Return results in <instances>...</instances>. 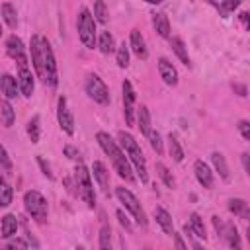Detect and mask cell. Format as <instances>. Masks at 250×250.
I'll list each match as a JSON object with an SVG mask.
<instances>
[{
    "instance_id": "5bb4252c",
    "label": "cell",
    "mask_w": 250,
    "mask_h": 250,
    "mask_svg": "<svg viewBox=\"0 0 250 250\" xmlns=\"http://www.w3.org/2000/svg\"><path fill=\"white\" fill-rule=\"evenodd\" d=\"M158 74H160V78L164 80L166 86H176V84H178V70H176V66H174L168 59H164V57L158 59Z\"/></svg>"
},
{
    "instance_id": "f1b7e54d",
    "label": "cell",
    "mask_w": 250,
    "mask_h": 250,
    "mask_svg": "<svg viewBox=\"0 0 250 250\" xmlns=\"http://www.w3.org/2000/svg\"><path fill=\"white\" fill-rule=\"evenodd\" d=\"M2 20H4V23L10 29H16V25H18V14H16V8L10 2H4L2 4Z\"/></svg>"
},
{
    "instance_id": "277c9868",
    "label": "cell",
    "mask_w": 250,
    "mask_h": 250,
    "mask_svg": "<svg viewBox=\"0 0 250 250\" xmlns=\"http://www.w3.org/2000/svg\"><path fill=\"white\" fill-rule=\"evenodd\" d=\"M23 207H25L27 215H29L35 223H39V225L47 223L49 207H47V199L43 197V193H39L37 189L25 191V193H23Z\"/></svg>"
},
{
    "instance_id": "d4e9b609",
    "label": "cell",
    "mask_w": 250,
    "mask_h": 250,
    "mask_svg": "<svg viewBox=\"0 0 250 250\" xmlns=\"http://www.w3.org/2000/svg\"><path fill=\"white\" fill-rule=\"evenodd\" d=\"M229 209H230L234 215H238L240 219L250 221V207H248V203H246L244 199H238V197L229 199Z\"/></svg>"
},
{
    "instance_id": "ba28073f",
    "label": "cell",
    "mask_w": 250,
    "mask_h": 250,
    "mask_svg": "<svg viewBox=\"0 0 250 250\" xmlns=\"http://www.w3.org/2000/svg\"><path fill=\"white\" fill-rule=\"evenodd\" d=\"M43 68H45V76L43 82L49 88H57L59 84V70H57V61H55V53L51 43L43 37Z\"/></svg>"
},
{
    "instance_id": "f907efd6",
    "label": "cell",
    "mask_w": 250,
    "mask_h": 250,
    "mask_svg": "<svg viewBox=\"0 0 250 250\" xmlns=\"http://www.w3.org/2000/svg\"><path fill=\"white\" fill-rule=\"evenodd\" d=\"M145 2H148V4H162V0H145Z\"/></svg>"
},
{
    "instance_id": "8fae6325",
    "label": "cell",
    "mask_w": 250,
    "mask_h": 250,
    "mask_svg": "<svg viewBox=\"0 0 250 250\" xmlns=\"http://www.w3.org/2000/svg\"><path fill=\"white\" fill-rule=\"evenodd\" d=\"M4 47H6V53H8L18 64H27L25 47H23V41H21L18 35H8L6 41H4Z\"/></svg>"
},
{
    "instance_id": "681fc988",
    "label": "cell",
    "mask_w": 250,
    "mask_h": 250,
    "mask_svg": "<svg viewBox=\"0 0 250 250\" xmlns=\"http://www.w3.org/2000/svg\"><path fill=\"white\" fill-rule=\"evenodd\" d=\"M240 18H242V20L246 21V27H248V31H250V14H242Z\"/></svg>"
},
{
    "instance_id": "ee69618b",
    "label": "cell",
    "mask_w": 250,
    "mask_h": 250,
    "mask_svg": "<svg viewBox=\"0 0 250 250\" xmlns=\"http://www.w3.org/2000/svg\"><path fill=\"white\" fill-rule=\"evenodd\" d=\"M37 164L41 166L43 174H45L49 180H53V178H55V176H53V172H51V166H49V162H45V160H43V156H37Z\"/></svg>"
},
{
    "instance_id": "e575fe53",
    "label": "cell",
    "mask_w": 250,
    "mask_h": 250,
    "mask_svg": "<svg viewBox=\"0 0 250 250\" xmlns=\"http://www.w3.org/2000/svg\"><path fill=\"white\" fill-rule=\"evenodd\" d=\"M39 121H41L39 115H33L27 121V135H29L31 143H39Z\"/></svg>"
},
{
    "instance_id": "f35d334b",
    "label": "cell",
    "mask_w": 250,
    "mask_h": 250,
    "mask_svg": "<svg viewBox=\"0 0 250 250\" xmlns=\"http://www.w3.org/2000/svg\"><path fill=\"white\" fill-rule=\"evenodd\" d=\"M148 141H150V146H152V150H154L156 154H162V152H164V146H162V137H160V133H158L156 129H152V131H150Z\"/></svg>"
},
{
    "instance_id": "836d02e7",
    "label": "cell",
    "mask_w": 250,
    "mask_h": 250,
    "mask_svg": "<svg viewBox=\"0 0 250 250\" xmlns=\"http://www.w3.org/2000/svg\"><path fill=\"white\" fill-rule=\"evenodd\" d=\"M115 61H117V66L119 68H127L129 66V45L121 43L115 51Z\"/></svg>"
},
{
    "instance_id": "8d00e7d4",
    "label": "cell",
    "mask_w": 250,
    "mask_h": 250,
    "mask_svg": "<svg viewBox=\"0 0 250 250\" xmlns=\"http://www.w3.org/2000/svg\"><path fill=\"white\" fill-rule=\"evenodd\" d=\"M94 18L100 23H107V8L104 0H96L94 2Z\"/></svg>"
},
{
    "instance_id": "4316f807",
    "label": "cell",
    "mask_w": 250,
    "mask_h": 250,
    "mask_svg": "<svg viewBox=\"0 0 250 250\" xmlns=\"http://www.w3.org/2000/svg\"><path fill=\"white\" fill-rule=\"evenodd\" d=\"M168 152H170V158L174 162H182L184 160V148H182V145H180V141H178V137L174 133L168 135Z\"/></svg>"
},
{
    "instance_id": "d6986e66",
    "label": "cell",
    "mask_w": 250,
    "mask_h": 250,
    "mask_svg": "<svg viewBox=\"0 0 250 250\" xmlns=\"http://www.w3.org/2000/svg\"><path fill=\"white\" fill-rule=\"evenodd\" d=\"M154 219H156V223L160 225V229L168 236H174V221H172V215L164 207H156L154 209Z\"/></svg>"
},
{
    "instance_id": "ffe728a7",
    "label": "cell",
    "mask_w": 250,
    "mask_h": 250,
    "mask_svg": "<svg viewBox=\"0 0 250 250\" xmlns=\"http://www.w3.org/2000/svg\"><path fill=\"white\" fill-rule=\"evenodd\" d=\"M16 232H18V219H16V215L6 213V215L2 217V221H0V236H2L4 240H8V238H12Z\"/></svg>"
},
{
    "instance_id": "f6af8a7d",
    "label": "cell",
    "mask_w": 250,
    "mask_h": 250,
    "mask_svg": "<svg viewBox=\"0 0 250 250\" xmlns=\"http://www.w3.org/2000/svg\"><path fill=\"white\" fill-rule=\"evenodd\" d=\"M115 215H117V219H119V225H121V227H125L127 230H131V221L127 219V215H125L121 209H117V211H115Z\"/></svg>"
},
{
    "instance_id": "cb8c5ba5",
    "label": "cell",
    "mask_w": 250,
    "mask_h": 250,
    "mask_svg": "<svg viewBox=\"0 0 250 250\" xmlns=\"http://www.w3.org/2000/svg\"><path fill=\"white\" fill-rule=\"evenodd\" d=\"M223 238H225V242L230 246V248H240L242 244H240V236H238V230H236V227L232 225V223H227L225 225V229H223V234H221Z\"/></svg>"
},
{
    "instance_id": "7bdbcfd3",
    "label": "cell",
    "mask_w": 250,
    "mask_h": 250,
    "mask_svg": "<svg viewBox=\"0 0 250 250\" xmlns=\"http://www.w3.org/2000/svg\"><path fill=\"white\" fill-rule=\"evenodd\" d=\"M236 127H238V133H240V135H242L246 141H250V121H244V119H240Z\"/></svg>"
},
{
    "instance_id": "4dcf8cb0",
    "label": "cell",
    "mask_w": 250,
    "mask_h": 250,
    "mask_svg": "<svg viewBox=\"0 0 250 250\" xmlns=\"http://www.w3.org/2000/svg\"><path fill=\"white\" fill-rule=\"evenodd\" d=\"M12 197H14V189L6 182V176H2V180H0V207H8L12 203Z\"/></svg>"
},
{
    "instance_id": "6da1fadb",
    "label": "cell",
    "mask_w": 250,
    "mask_h": 250,
    "mask_svg": "<svg viewBox=\"0 0 250 250\" xmlns=\"http://www.w3.org/2000/svg\"><path fill=\"white\" fill-rule=\"evenodd\" d=\"M96 141H98V145L102 146V150L109 156L111 166L115 168V172L119 174V178H123L125 182H133L135 176H133V170H131V160H129V156L119 148V145L109 137V133L98 131V133H96Z\"/></svg>"
},
{
    "instance_id": "b9f144b4",
    "label": "cell",
    "mask_w": 250,
    "mask_h": 250,
    "mask_svg": "<svg viewBox=\"0 0 250 250\" xmlns=\"http://www.w3.org/2000/svg\"><path fill=\"white\" fill-rule=\"evenodd\" d=\"M62 152H64V156L70 158V160H80V152H78V148H74L72 145H64Z\"/></svg>"
},
{
    "instance_id": "8992f818",
    "label": "cell",
    "mask_w": 250,
    "mask_h": 250,
    "mask_svg": "<svg viewBox=\"0 0 250 250\" xmlns=\"http://www.w3.org/2000/svg\"><path fill=\"white\" fill-rule=\"evenodd\" d=\"M115 195H117V199L123 203V207L131 213V217L135 219V223L141 225V227H146L148 221H146V215H145V211H143L139 199H137L127 188H115Z\"/></svg>"
},
{
    "instance_id": "7402d4cb",
    "label": "cell",
    "mask_w": 250,
    "mask_h": 250,
    "mask_svg": "<svg viewBox=\"0 0 250 250\" xmlns=\"http://www.w3.org/2000/svg\"><path fill=\"white\" fill-rule=\"evenodd\" d=\"M170 47H172V51L176 53V57H178L186 66H191V59H189V55H188V47L184 45V41H182L180 37H170Z\"/></svg>"
},
{
    "instance_id": "603a6c76",
    "label": "cell",
    "mask_w": 250,
    "mask_h": 250,
    "mask_svg": "<svg viewBox=\"0 0 250 250\" xmlns=\"http://www.w3.org/2000/svg\"><path fill=\"white\" fill-rule=\"evenodd\" d=\"M137 127L141 129V133L148 139V135H150V131H152V125H150V113H148V107L146 105H141L139 107V111H137Z\"/></svg>"
},
{
    "instance_id": "83f0119b",
    "label": "cell",
    "mask_w": 250,
    "mask_h": 250,
    "mask_svg": "<svg viewBox=\"0 0 250 250\" xmlns=\"http://www.w3.org/2000/svg\"><path fill=\"white\" fill-rule=\"evenodd\" d=\"M98 49H100L104 55H109V53L117 51V49H115V39H113V35H111L109 31H102V33H100Z\"/></svg>"
},
{
    "instance_id": "7dc6e473",
    "label": "cell",
    "mask_w": 250,
    "mask_h": 250,
    "mask_svg": "<svg viewBox=\"0 0 250 250\" xmlns=\"http://www.w3.org/2000/svg\"><path fill=\"white\" fill-rule=\"evenodd\" d=\"M232 90H234L238 96H242V98L248 94V90H246V86H244V84H232Z\"/></svg>"
},
{
    "instance_id": "30bf717a",
    "label": "cell",
    "mask_w": 250,
    "mask_h": 250,
    "mask_svg": "<svg viewBox=\"0 0 250 250\" xmlns=\"http://www.w3.org/2000/svg\"><path fill=\"white\" fill-rule=\"evenodd\" d=\"M57 119H59V125L61 129L66 133V135H74V117L68 109V102L64 96L59 98L57 102Z\"/></svg>"
},
{
    "instance_id": "1f68e13d",
    "label": "cell",
    "mask_w": 250,
    "mask_h": 250,
    "mask_svg": "<svg viewBox=\"0 0 250 250\" xmlns=\"http://www.w3.org/2000/svg\"><path fill=\"white\" fill-rule=\"evenodd\" d=\"M189 225H191V229H193V232H195V236H197V238H203V240L207 238L203 219H201L197 213H191V215H189Z\"/></svg>"
},
{
    "instance_id": "9a60e30c",
    "label": "cell",
    "mask_w": 250,
    "mask_h": 250,
    "mask_svg": "<svg viewBox=\"0 0 250 250\" xmlns=\"http://www.w3.org/2000/svg\"><path fill=\"white\" fill-rule=\"evenodd\" d=\"M193 170H195V178H197V182H199L205 189H211L213 184H215V178H213L211 168H209L203 160H195V162H193Z\"/></svg>"
},
{
    "instance_id": "bcb514c9",
    "label": "cell",
    "mask_w": 250,
    "mask_h": 250,
    "mask_svg": "<svg viewBox=\"0 0 250 250\" xmlns=\"http://www.w3.org/2000/svg\"><path fill=\"white\" fill-rule=\"evenodd\" d=\"M240 160H242V166H244L246 174L250 176V154H248V152H244V154L240 156Z\"/></svg>"
},
{
    "instance_id": "e0dca14e",
    "label": "cell",
    "mask_w": 250,
    "mask_h": 250,
    "mask_svg": "<svg viewBox=\"0 0 250 250\" xmlns=\"http://www.w3.org/2000/svg\"><path fill=\"white\" fill-rule=\"evenodd\" d=\"M0 86H2V94H4V98H8V100H14V98H18V96L21 94V90H20V82H18L12 74H2Z\"/></svg>"
},
{
    "instance_id": "4fadbf2b",
    "label": "cell",
    "mask_w": 250,
    "mask_h": 250,
    "mask_svg": "<svg viewBox=\"0 0 250 250\" xmlns=\"http://www.w3.org/2000/svg\"><path fill=\"white\" fill-rule=\"evenodd\" d=\"M18 82H20L21 96L31 98L33 96V90H35V80H33L31 68L27 64H18Z\"/></svg>"
},
{
    "instance_id": "52a82bcc",
    "label": "cell",
    "mask_w": 250,
    "mask_h": 250,
    "mask_svg": "<svg viewBox=\"0 0 250 250\" xmlns=\"http://www.w3.org/2000/svg\"><path fill=\"white\" fill-rule=\"evenodd\" d=\"M84 90L86 94L100 105H107L109 104V90L105 86V82L98 76V74H88L84 80Z\"/></svg>"
},
{
    "instance_id": "7c38bea8",
    "label": "cell",
    "mask_w": 250,
    "mask_h": 250,
    "mask_svg": "<svg viewBox=\"0 0 250 250\" xmlns=\"http://www.w3.org/2000/svg\"><path fill=\"white\" fill-rule=\"evenodd\" d=\"M29 47H31L29 51H31V64L35 68V74L43 80V76H45V68H43V37L41 35H33Z\"/></svg>"
},
{
    "instance_id": "74e56055",
    "label": "cell",
    "mask_w": 250,
    "mask_h": 250,
    "mask_svg": "<svg viewBox=\"0 0 250 250\" xmlns=\"http://www.w3.org/2000/svg\"><path fill=\"white\" fill-rule=\"evenodd\" d=\"M240 2H242V0H223V2L219 4V12H221V16H223V18H229V14L234 12V10L240 6Z\"/></svg>"
},
{
    "instance_id": "d6a6232c",
    "label": "cell",
    "mask_w": 250,
    "mask_h": 250,
    "mask_svg": "<svg viewBox=\"0 0 250 250\" xmlns=\"http://www.w3.org/2000/svg\"><path fill=\"white\" fill-rule=\"evenodd\" d=\"M156 174L160 176V180L164 182V186H166V188H174V186H176V180H174L172 172H170L162 162H156Z\"/></svg>"
},
{
    "instance_id": "9c48e42d",
    "label": "cell",
    "mask_w": 250,
    "mask_h": 250,
    "mask_svg": "<svg viewBox=\"0 0 250 250\" xmlns=\"http://www.w3.org/2000/svg\"><path fill=\"white\" fill-rule=\"evenodd\" d=\"M123 90V115L127 125H135V90L129 80H123L121 84Z\"/></svg>"
},
{
    "instance_id": "f546056e",
    "label": "cell",
    "mask_w": 250,
    "mask_h": 250,
    "mask_svg": "<svg viewBox=\"0 0 250 250\" xmlns=\"http://www.w3.org/2000/svg\"><path fill=\"white\" fill-rule=\"evenodd\" d=\"M211 162H213L215 170L219 172L221 180L229 182V166H227V160H225V156H223L221 152H213V154H211Z\"/></svg>"
},
{
    "instance_id": "60d3db41",
    "label": "cell",
    "mask_w": 250,
    "mask_h": 250,
    "mask_svg": "<svg viewBox=\"0 0 250 250\" xmlns=\"http://www.w3.org/2000/svg\"><path fill=\"white\" fill-rule=\"evenodd\" d=\"M27 246H29V240H23V238H14V240H8V242H6V250L27 248Z\"/></svg>"
},
{
    "instance_id": "2e32d148",
    "label": "cell",
    "mask_w": 250,
    "mask_h": 250,
    "mask_svg": "<svg viewBox=\"0 0 250 250\" xmlns=\"http://www.w3.org/2000/svg\"><path fill=\"white\" fill-rule=\"evenodd\" d=\"M129 47H131V51H133L139 59H143V61H145V59L148 57L145 37L141 35V31H139V29H131V33H129Z\"/></svg>"
},
{
    "instance_id": "d590c367",
    "label": "cell",
    "mask_w": 250,
    "mask_h": 250,
    "mask_svg": "<svg viewBox=\"0 0 250 250\" xmlns=\"http://www.w3.org/2000/svg\"><path fill=\"white\" fill-rule=\"evenodd\" d=\"M98 246H100L102 250L111 248V229H109V225H102V229H100V240H98Z\"/></svg>"
},
{
    "instance_id": "3957f363",
    "label": "cell",
    "mask_w": 250,
    "mask_h": 250,
    "mask_svg": "<svg viewBox=\"0 0 250 250\" xmlns=\"http://www.w3.org/2000/svg\"><path fill=\"white\" fill-rule=\"evenodd\" d=\"M74 188H76V193L78 197L90 207L94 209L96 207V193H94V184H92V178H90V172L84 164H78L74 168Z\"/></svg>"
},
{
    "instance_id": "5b68a950",
    "label": "cell",
    "mask_w": 250,
    "mask_h": 250,
    "mask_svg": "<svg viewBox=\"0 0 250 250\" xmlns=\"http://www.w3.org/2000/svg\"><path fill=\"white\" fill-rule=\"evenodd\" d=\"M76 27H78V37L82 45L88 49H94L96 47V18L88 8H80Z\"/></svg>"
},
{
    "instance_id": "7a4b0ae2",
    "label": "cell",
    "mask_w": 250,
    "mask_h": 250,
    "mask_svg": "<svg viewBox=\"0 0 250 250\" xmlns=\"http://www.w3.org/2000/svg\"><path fill=\"white\" fill-rule=\"evenodd\" d=\"M117 137H119V143H121V146H123L125 154L129 156L131 164L135 166V170H137V174H139V180H141L143 184H146V182H148L146 160H145V154H143V150H141L139 143L135 141V137H133L131 133H125V131H119V135H117Z\"/></svg>"
},
{
    "instance_id": "c3c4849f",
    "label": "cell",
    "mask_w": 250,
    "mask_h": 250,
    "mask_svg": "<svg viewBox=\"0 0 250 250\" xmlns=\"http://www.w3.org/2000/svg\"><path fill=\"white\" fill-rule=\"evenodd\" d=\"M174 242H176V248H180V250H186L188 248V244L182 240V234H176L174 232Z\"/></svg>"
},
{
    "instance_id": "ab89813d",
    "label": "cell",
    "mask_w": 250,
    "mask_h": 250,
    "mask_svg": "<svg viewBox=\"0 0 250 250\" xmlns=\"http://www.w3.org/2000/svg\"><path fill=\"white\" fill-rule=\"evenodd\" d=\"M0 160H2V170H4V174H8V172H12V162H10V156H8V148L2 145V148H0Z\"/></svg>"
},
{
    "instance_id": "ac0fdd59",
    "label": "cell",
    "mask_w": 250,
    "mask_h": 250,
    "mask_svg": "<svg viewBox=\"0 0 250 250\" xmlns=\"http://www.w3.org/2000/svg\"><path fill=\"white\" fill-rule=\"evenodd\" d=\"M92 172H94V178H96V182L100 184L102 191H104L105 195H109V172H107V168L104 166V162L96 160V162L92 164Z\"/></svg>"
},
{
    "instance_id": "484cf974",
    "label": "cell",
    "mask_w": 250,
    "mask_h": 250,
    "mask_svg": "<svg viewBox=\"0 0 250 250\" xmlns=\"http://www.w3.org/2000/svg\"><path fill=\"white\" fill-rule=\"evenodd\" d=\"M0 117H2V125H4V127H12L14 121H16V111H14V107L10 105L8 98H4V100L0 102Z\"/></svg>"
},
{
    "instance_id": "44dd1931",
    "label": "cell",
    "mask_w": 250,
    "mask_h": 250,
    "mask_svg": "<svg viewBox=\"0 0 250 250\" xmlns=\"http://www.w3.org/2000/svg\"><path fill=\"white\" fill-rule=\"evenodd\" d=\"M152 27H154V31L160 37L170 39V21H168V16L166 14H162V12L152 14Z\"/></svg>"
}]
</instances>
